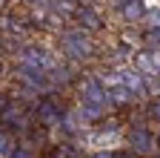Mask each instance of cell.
Listing matches in <instances>:
<instances>
[{"instance_id":"20","label":"cell","mask_w":160,"mask_h":158,"mask_svg":"<svg viewBox=\"0 0 160 158\" xmlns=\"http://www.w3.org/2000/svg\"><path fill=\"white\" fill-rule=\"evenodd\" d=\"M92 158H117V155H114V150H97V152H92Z\"/></svg>"},{"instance_id":"18","label":"cell","mask_w":160,"mask_h":158,"mask_svg":"<svg viewBox=\"0 0 160 158\" xmlns=\"http://www.w3.org/2000/svg\"><path fill=\"white\" fill-rule=\"evenodd\" d=\"M146 17V26L149 29H160V9H152L149 14H143Z\"/></svg>"},{"instance_id":"17","label":"cell","mask_w":160,"mask_h":158,"mask_svg":"<svg viewBox=\"0 0 160 158\" xmlns=\"http://www.w3.org/2000/svg\"><path fill=\"white\" fill-rule=\"evenodd\" d=\"M146 46L160 49V29H146Z\"/></svg>"},{"instance_id":"13","label":"cell","mask_w":160,"mask_h":158,"mask_svg":"<svg viewBox=\"0 0 160 158\" xmlns=\"http://www.w3.org/2000/svg\"><path fill=\"white\" fill-rule=\"evenodd\" d=\"M14 147H17V135L0 129V158H12L14 155Z\"/></svg>"},{"instance_id":"9","label":"cell","mask_w":160,"mask_h":158,"mask_svg":"<svg viewBox=\"0 0 160 158\" xmlns=\"http://www.w3.org/2000/svg\"><path fill=\"white\" fill-rule=\"evenodd\" d=\"M120 78H123V86L134 98H146L149 95V86H146V81H143V75H140V72H134L129 66H120Z\"/></svg>"},{"instance_id":"12","label":"cell","mask_w":160,"mask_h":158,"mask_svg":"<svg viewBox=\"0 0 160 158\" xmlns=\"http://www.w3.org/2000/svg\"><path fill=\"white\" fill-rule=\"evenodd\" d=\"M77 106H80V112L86 115V121H89V124L100 121V118L109 112V104H94V101H80Z\"/></svg>"},{"instance_id":"5","label":"cell","mask_w":160,"mask_h":158,"mask_svg":"<svg viewBox=\"0 0 160 158\" xmlns=\"http://www.w3.org/2000/svg\"><path fill=\"white\" fill-rule=\"evenodd\" d=\"M80 101H94V104H109V95L103 89V84L97 81V75H83L80 78Z\"/></svg>"},{"instance_id":"14","label":"cell","mask_w":160,"mask_h":158,"mask_svg":"<svg viewBox=\"0 0 160 158\" xmlns=\"http://www.w3.org/2000/svg\"><path fill=\"white\" fill-rule=\"evenodd\" d=\"M12 158H37V147H34V141H20L17 138V147H14V155Z\"/></svg>"},{"instance_id":"23","label":"cell","mask_w":160,"mask_h":158,"mask_svg":"<svg viewBox=\"0 0 160 158\" xmlns=\"http://www.w3.org/2000/svg\"><path fill=\"white\" fill-rule=\"evenodd\" d=\"M6 3H9V0H0V9H6Z\"/></svg>"},{"instance_id":"6","label":"cell","mask_w":160,"mask_h":158,"mask_svg":"<svg viewBox=\"0 0 160 158\" xmlns=\"http://www.w3.org/2000/svg\"><path fill=\"white\" fill-rule=\"evenodd\" d=\"M57 127H63L66 135H77V132H83L89 127V121H86V115L80 112V106H69V109L60 112V124Z\"/></svg>"},{"instance_id":"3","label":"cell","mask_w":160,"mask_h":158,"mask_svg":"<svg viewBox=\"0 0 160 158\" xmlns=\"http://www.w3.org/2000/svg\"><path fill=\"white\" fill-rule=\"evenodd\" d=\"M126 144L134 155H154V135L146 129V127H132L129 135H126Z\"/></svg>"},{"instance_id":"10","label":"cell","mask_w":160,"mask_h":158,"mask_svg":"<svg viewBox=\"0 0 160 158\" xmlns=\"http://www.w3.org/2000/svg\"><path fill=\"white\" fill-rule=\"evenodd\" d=\"M106 95H109V106H117V109H126V106H132V104H134V95H132L123 84L106 89Z\"/></svg>"},{"instance_id":"22","label":"cell","mask_w":160,"mask_h":158,"mask_svg":"<svg viewBox=\"0 0 160 158\" xmlns=\"http://www.w3.org/2000/svg\"><path fill=\"white\" fill-rule=\"evenodd\" d=\"M154 150L160 152V135H154Z\"/></svg>"},{"instance_id":"21","label":"cell","mask_w":160,"mask_h":158,"mask_svg":"<svg viewBox=\"0 0 160 158\" xmlns=\"http://www.w3.org/2000/svg\"><path fill=\"white\" fill-rule=\"evenodd\" d=\"M9 101H12V98H9L6 92H0V112H3V109H6V104H9Z\"/></svg>"},{"instance_id":"1","label":"cell","mask_w":160,"mask_h":158,"mask_svg":"<svg viewBox=\"0 0 160 158\" xmlns=\"http://www.w3.org/2000/svg\"><path fill=\"white\" fill-rule=\"evenodd\" d=\"M60 52H63L69 61L83 63V61H89V57L94 55V43H92L89 32H83V29H66L63 35H60Z\"/></svg>"},{"instance_id":"7","label":"cell","mask_w":160,"mask_h":158,"mask_svg":"<svg viewBox=\"0 0 160 158\" xmlns=\"http://www.w3.org/2000/svg\"><path fill=\"white\" fill-rule=\"evenodd\" d=\"M123 141V135H120L117 127H109V129H100L94 135H89V150L97 152V150H117V144Z\"/></svg>"},{"instance_id":"24","label":"cell","mask_w":160,"mask_h":158,"mask_svg":"<svg viewBox=\"0 0 160 158\" xmlns=\"http://www.w3.org/2000/svg\"><path fill=\"white\" fill-rule=\"evenodd\" d=\"M0 78H3V63H0Z\"/></svg>"},{"instance_id":"19","label":"cell","mask_w":160,"mask_h":158,"mask_svg":"<svg viewBox=\"0 0 160 158\" xmlns=\"http://www.w3.org/2000/svg\"><path fill=\"white\" fill-rule=\"evenodd\" d=\"M29 9H40V6H52V0H23Z\"/></svg>"},{"instance_id":"11","label":"cell","mask_w":160,"mask_h":158,"mask_svg":"<svg viewBox=\"0 0 160 158\" xmlns=\"http://www.w3.org/2000/svg\"><path fill=\"white\" fill-rule=\"evenodd\" d=\"M120 14H123V20L137 23V20H143V14H146V3H143V0H123Z\"/></svg>"},{"instance_id":"16","label":"cell","mask_w":160,"mask_h":158,"mask_svg":"<svg viewBox=\"0 0 160 158\" xmlns=\"http://www.w3.org/2000/svg\"><path fill=\"white\" fill-rule=\"evenodd\" d=\"M52 158H77V152H74L69 144H57V147H54V155H52Z\"/></svg>"},{"instance_id":"8","label":"cell","mask_w":160,"mask_h":158,"mask_svg":"<svg viewBox=\"0 0 160 158\" xmlns=\"http://www.w3.org/2000/svg\"><path fill=\"white\" fill-rule=\"evenodd\" d=\"M74 17H77L80 29L89 32V35H92V32H100V29L106 26V20L100 17V12H97L94 6H77V9H74Z\"/></svg>"},{"instance_id":"4","label":"cell","mask_w":160,"mask_h":158,"mask_svg":"<svg viewBox=\"0 0 160 158\" xmlns=\"http://www.w3.org/2000/svg\"><path fill=\"white\" fill-rule=\"evenodd\" d=\"M60 104L57 101H52V98H43V101H37V106H34V121L43 127V129H54L57 124H60Z\"/></svg>"},{"instance_id":"15","label":"cell","mask_w":160,"mask_h":158,"mask_svg":"<svg viewBox=\"0 0 160 158\" xmlns=\"http://www.w3.org/2000/svg\"><path fill=\"white\" fill-rule=\"evenodd\" d=\"M146 115L152 118V121H157V124H160V95H154L152 101L146 104Z\"/></svg>"},{"instance_id":"2","label":"cell","mask_w":160,"mask_h":158,"mask_svg":"<svg viewBox=\"0 0 160 158\" xmlns=\"http://www.w3.org/2000/svg\"><path fill=\"white\" fill-rule=\"evenodd\" d=\"M17 81H20V86H26V89H32V92H37V95H43V92H52V89H54V84L49 81V75H46L43 69L17 66Z\"/></svg>"}]
</instances>
